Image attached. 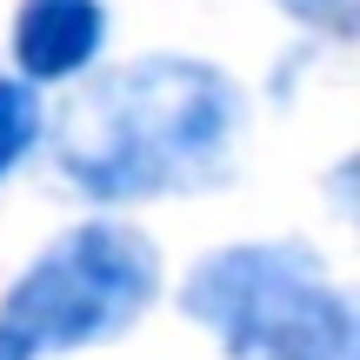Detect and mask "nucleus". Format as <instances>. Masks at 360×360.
I'll return each mask as SVG.
<instances>
[{
  "instance_id": "f257e3e1",
  "label": "nucleus",
  "mask_w": 360,
  "mask_h": 360,
  "mask_svg": "<svg viewBox=\"0 0 360 360\" xmlns=\"http://www.w3.org/2000/svg\"><path fill=\"white\" fill-rule=\"evenodd\" d=\"M247 127V94L227 67L193 53H147V60L94 74L53 127V160L67 187L101 207L154 200V193L220 187L233 174V147Z\"/></svg>"
},
{
  "instance_id": "f03ea898",
  "label": "nucleus",
  "mask_w": 360,
  "mask_h": 360,
  "mask_svg": "<svg viewBox=\"0 0 360 360\" xmlns=\"http://www.w3.org/2000/svg\"><path fill=\"white\" fill-rule=\"evenodd\" d=\"M180 314L227 360H354V300L294 240H240L193 260Z\"/></svg>"
},
{
  "instance_id": "7ed1b4c3",
  "label": "nucleus",
  "mask_w": 360,
  "mask_h": 360,
  "mask_svg": "<svg viewBox=\"0 0 360 360\" xmlns=\"http://www.w3.org/2000/svg\"><path fill=\"white\" fill-rule=\"evenodd\" d=\"M160 294V247L127 220L67 227L0 300V360H47L120 340Z\"/></svg>"
},
{
  "instance_id": "20e7f679",
  "label": "nucleus",
  "mask_w": 360,
  "mask_h": 360,
  "mask_svg": "<svg viewBox=\"0 0 360 360\" xmlns=\"http://www.w3.org/2000/svg\"><path fill=\"white\" fill-rule=\"evenodd\" d=\"M107 47V0H20L13 13V60L20 80H80Z\"/></svg>"
},
{
  "instance_id": "39448f33",
  "label": "nucleus",
  "mask_w": 360,
  "mask_h": 360,
  "mask_svg": "<svg viewBox=\"0 0 360 360\" xmlns=\"http://www.w3.org/2000/svg\"><path fill=\"white\" fill-rule=\"evenodd\" d=\"M40 141V101L27 80H0V180L27 160V147Z\"/></svg>"
},
{
  "instance_id": "423d86ee",
  "label": "nucleus",
  "mask_w": 360,
  "mask_h": 360,
  "mask_svg": "<svg viewBox=\"0 0 360 360\" xmlns=\"http://www.w3.org/2000/svg\"><path fill=\"white\" fill-rule=\"evenodd\" d=\"M274 7L321 40H354L360 34V0H274Z\"/></svg>"
}]
</instances>
